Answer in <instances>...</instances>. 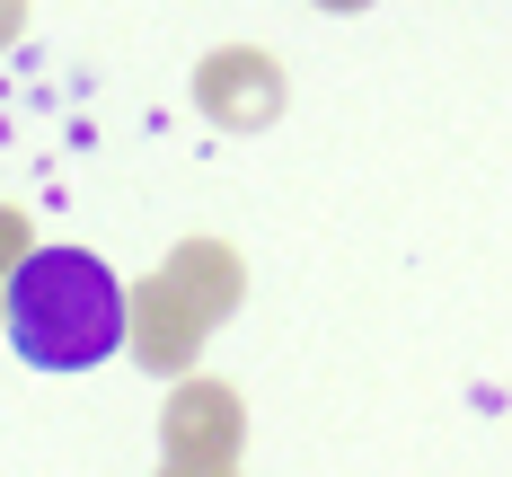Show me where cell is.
I'll return each mask as SVG.
<instances>
[{"label":"cell","instance_id":"cell-1","mask_svg":"<svg viewBox=\"0 0 512 477\" xmlns=\"http://www.w3.org/2000/svg\"><path fill=\"white\" fill-rule=\"evenodd\" d=\"M124 318L133 292L89 248H36L9 274V345L36 371H98L106 354H124Z\"/></svg>","mask_w":512,"mask_h":477},{"label":"cell","instance_id":"cell-2","mask_svg":"<svg viewBox=\"0 0 512 477\" xmlns=\"http://www.w3.org/2000/svg\"><path fill=\"white\" fill-rule=\"evenodd\" d=\"M212 318L177 292V274L159 265L151 283H133V318H124V354L151 371V380H186L195 371V354H204Z\"/></svg>","mask_w":512,"mask_h":477},{"label":"cell","instance_id":"cell-3","mask_svg":"<svg viewBox=\"0 0 512 477\" xmlns=\"http://www.w3.org/2000/svg\"><path fill=\"white\" fill-rule=\"evenodd\" d=\"M239 442H248V407L230 380H177L168 416H159V460H195V469H239Z\"/></svg>","mask_w":512,"mask_h":477},{"label":"cell","instance_id":"cell-4","mask_svg":"<svg viewBox=\"0 0 512 477\" xmlns=\"http://www.w3.org/2000/svg\"><path fill=\"white\" fill-rule=\"evenodd\" d=\"M195 106H204V124L221 133H265L274 115H283V62L256 45H221L195 62Z\"/></svg>","mask_w":512,"mask_h":477},{"label":"cell","instance_id":"cell-5","mask_svg":"<svg viewBox=\"0 0 512 477\" xmlns=\"http://www.w3.org/2000/svg\"><path fill=\"white\" fill-rule=\"evenodd\" d=\"M168 274H177V292H186L212 327L248 301V265H239V248H221V239H177V248H168Z\"/></svg>","mask_w":512,"mask_h":477},{"label":"cell","instance_id":"cell-6","mask_svg":"<svg viewBox=\"0 0 512 477\" xmlns=\"http://www.w3.org/2000/svg\"><path fill=\"white\" fill-rule=\"evenodd\" d=\"M18 27H27V0H0V53L18 45Z\"/></svg>","mask_w":512,"mask_h":477},{"label":"cell","instance_id":"cell-7","mask_svg":"<svg viewBox=\"0 0 512 477\" xmlns=\"http://www.w3.org/2000/svg\"><path fill=\"white\" fill-rule=\"evenodd\" d=\"M159 477H239V469H195V460H159Z\"/></svg>","mask_w":512,"mask_h":477},{"label":"cell","instance_id":"cell-8","mask_svg":"<svg viewBox=\"0 0 512 477\" xmlns=\"http://www.w3.org/2000/svg\"><path fill=\"white\" fill-rule=\"evenodd\" d=\"M318 9H371V0H318Z\"/></svg>","mask_w":512,"mask_h":477},{"label":"cell","instance_id":"cell-9","mask_svg":"<svg viewBox=\"0 0 512 477\" xmlns=\"http://www.w3.org/2000/svg\"><path fill=\"white\" fill-rule=\"evenodd\" d=\"M0 327H9V283H0Z\"/></svg>","mask_w":512,"mask_h":477}]
</instances>
